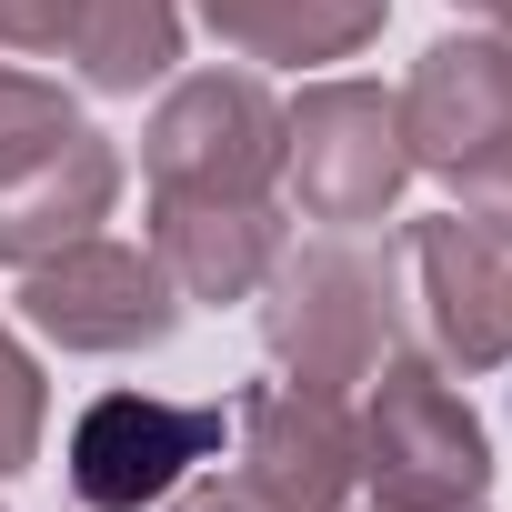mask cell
<instances>
[{
    "label": "cell",
    "instance_id": "obj_8",
    "mask_svg": "<svg viewBox=\"0 0 512 512\" xmlns=\"http://www.w3.org/2000/svg\"><path fill=\"white\" fill-rule=\"evenodd\" d=\"M231 472L272 512H342L352 472V402L312 382H241L231 392Z\"/></svg>",
    "mask_w": 512,
    "mask_h": 512
},
{
    "label": "cell",
    "instance_id": "obj_16",
    "mask_svg": "<svg viewBox=\"0 0 512 512\" xmlns=\"http://www.w3.org/2000/svg\"><path fill=\"white\" fill-rule=\"evenodd\" d=\"M452 211H472V221L502 241V262H512V151H492V161L462 181V201H452Z\"/></svg>",
    "mask_w": 512,
    "mask_h": 512
},
{
    "label": "cell",
    "instance_id": "obj_7",
    "mask_svg": "<svg viewBox=\"0 0 512 512\" xmlns=\"http://www.w3.org/2000/svg\"><path fill=\"white\" fill-rule=\"evenodd\" d=\"M402 262H412V332L442 372L482 382L512 372V262L502 241L472 211H432L402 231Z\"/></svg>",
    "mask_w": 512,
    "mask_h": 512
},
{
    "label": "cell",
    "instance_id": "obj_21",
    "mask_svg": "<svg viewBox=\"0 0 512 512\" xmlns=\"http://www.w3.org/2000/svg\"><path fill=\"white\" fill-rule=\"evenodd\" d=\"M71 512H81V502H71Z\"/></svg>",
    "mask_w": 512,
    "mask_h": 512
},
{
    "label": "cell",
    "instance_id": "obj_20",
    "mask_svg": "<svg viewBox=\"0 0 512 512\" xmlns=\"http://www.w3.org/2000/svg\"><path fill=\"white\" fill-rule=\"evenodd\" d=\"M452 11H482V0H452Z\"/></svg>",
    "mask_w": 512,
    "mask_h": 512
},
{
    "label": "cell",
    "instance_id": "obj_1",
    "mask_svg": "<svg viewBox=\"0 0 512 512\" xmlns=\"http://www.w3.org/2000/svg\"><path fill=\"white\" fill-rule=\"evenodd\" d=\"M251 302H262V352L282 362V382H312L342 402L392 352H412V262H402V231H382V221L282 241L272 282Z\"/></svg>",
    "mask_w": 512,
    "mask_h": 512
},
{
    "label": "cell",
    "instance_id": "obj_3",
    "mask_svg": "<svg viewBox=\"0 0 512 512\" xmlns=\"http://www.w3.org/2000/svg\"><path fill=\"white\" fill-rule=\"evenodd\" d=\"M402 181H412L402 91L332 71V81H312L302 101H282V191H292L302 221H322V231H372V221H392Z\"/></svg>",
    "mask_w": 512,
    "mask_h": 512
},
{
    "label": "cell",
    "instance_id": "obj_15",
    "mask_svg": "<svg viewBox=\"0 0 512 512\" xmlns=\"http://www.w3.org/2000/svg\"><path fill=\"white\" fill-rule=\"evenodd\" d=\"M41 432H51V382H41L31 342L0 322V482L41 462Z\"/></svg>",
    "mask_w": 512,
    "mask_h": 512
},
{
    "label": "cell",
    "instance_id": "obj_17",
    "mask_svg": "<svg viewBox=\"0 0 512 512\" xmlns=\"http://www.w3.org/2000/svg\"><path fill=\"white\" fill-rule=\"evenodd\" d=\"M151 512H272V502H262V492H251L241 472H211V462H201V472H191L181 492H161Z\"/></svg>",
    "mask_w": 512,
    "mask_h": 512
},
{
    "label": "cell",
    "instance_id": "obj_13",
    "mask_svg": "<svg viewBox=\"0 0 512 512\" xmlns=\"http://www.w3.org/2000/svg\"><path fill=\"white\" fill-rule=\"evenodd\" d=\"M61 61H71L81 91H101V101L161 91L171 61H181V0H71Z\"/></svg>",
    "mask_w": 512,
    "mask_h": 512
},
{
    "label": "cell",
    "instance_id": "obj_10",
    "mask_svg": "<svg viewBox=\"0 0 512 512\" xmlns=\"http://www.w3.org/2000/svg\"><path fill=\"white\" fill-rule=\"evenodd\" d=\"M292 211L282 201H181V191H151V251L181 302H251L282 262V231Z\"/></svg>",
    "mask_w": 512,
    "mask_h": 512
},
{
    "label": "cell",
    "instance_id": "obj_22",
    "mask_svg": "<svg viewBox=\"0 0 512 512\" xmlns=\"http://www.w3.org/2000/svg\"><path fill=\"white\" fill-rule=\"evenodd\" d=\"M472 512H482V502H472Z\"/></svg>",
    "mask_w": 512,
    "mask_h": 512
},
{
    "label": "cell",
    "instance_id": "obj_4",
    "mask_svg": "<svg viewBox=\"0 0 512 512\" xmlns=\"http://www.w3.org/2000/svg\"><path fill=\"white\" fill-rule=\"evenodd\" d=\"M141 181L181 201H282V101L262 71H191L141 121Z\"/></svg>",
    "mask_w": 512,
    "mask_h": 512
},
{
    "label": "cell",
    "instance_id": "obj_14",
    "mask_svg": "<svg viewBox=\"0 0 512 512\" xmlns=\"http://www.w3.org/2000/svg\"><path fill=\"white\" fill-rule=\"evenodd\" d=\"M71 131H81V111H71L61 81H41V71H0V181L31 171L41 151H61Z\"/></svg>",
    "mask_w": 512,
    "mask_h": 512
},
{
    "label": "cell",
    "instance_id": "obj_6",
    "mask_svg": "<svg viewBox=\"0 0 512 512\" xmlns=\"http://www.w3.org/2000/svg\"><path fill=\"white\" fill-rule=\"evenodd\" d=\"M231 402H171V392H101L61 432V482L81 512H151L201 462H221Z\"/></svg>",
    "mask_w": 512,
    "mask_h": 512
},
{
    "label": "cell",
    "instance_id": "obj_19",
    "mask_svg": "<svg viewBox=\"0 0 512 512\" xmlns=\"http://www.w3.org/2000/svg\"><path fill=\"white\" fill-rule=\"evenodd\" d=\"M482 21H492V31H502V41H512V0H482Z\"/></svg>",
    "mask_w": 512,
    "mask_h": 512
},
{
    "label": "cell",
    "instance_id": "obj_12",
    "mask_svg": "<svg viewBox=\"0 0 512 512\" xmlns=\"http://www.w3.org/2000/svg\"><path fill=\"white\" fill-rule=\"evenodd\" d=\"M201 31L231 51V61H282V71H312V61H352L382 41L392 0H191Z\"/></svg>",
    "mask_w": 512,
    "mask_h": 512
},
{
    "label": "cell",
    "instance_id": "obj_11",
    "mask_svg": "<svg viewBox=\"0 0 512 512\" xmlns=\"http://www.w3.org/2000/svg\"><path fill=\"white\" fill-rule=\"evenodd\" d=\"M111 201H121V151L81 121L61 151H41L31 171L0 181V262L31 272V262H51V251L91 241L111 221Z\"/></svg>",
    "mask_w": 512,
    "mask_h": 512
},
{
    "label": "cell",
    "instance_id": "obj_5",
    "mask_svg": "<svg viewBox=\"0 0 512 512\" xmlns=\"http://www.w3.org/2000/svg\"><path fill=\"white\" fill-rule=\"evenodd\" d=\"M181 312H191V302L171 292V272H161L151 241L91 231V241H71V251H51V262L21 272V322H31L41 342H61V352H91V362L161 352V342L181 332Z\"/></svg>",
    "mask_w": 512,
    "mask_h": 512
},
{
    "label": "cell",
    "instance_id": "obj_18",
    "mask_svg": "<svg viewBox=\"0 0 512 512\" xmlns=\"http://www.w3.org/2000/svg\"><path fill=\"white\" fill-rule=\"evenodd\" d=\"M71 0H0V51H61Z\"/></svg>",
    "mask_w": 512,
    "mask_h": 512
},
{
    "label": "cell",
    "instance_id": "obj_9",
    "mask_svg": "<svg viewBox=\"0 0 512 512\" xmlns=\"http://www.w3.org/2000/svg\"><path fill=\"white\" fill-rule=\"evenodd\" d=\"M402 141H412V171H432L452 191L492 151H512V41L502 31H442L402 81Z\"/></svg>",
    "mask_w": 512,
    "mask_h": 512
},
{
    "label": "cell",
    "instance_id": "obj_2",
    "mask_svg": "<svg viewBox=\"0 0 512 512\" xmlns=\"http://www.w3.org/2000/svg\"><path fill=\"white\" fill-rule=\"evenodd\" d=\"M352 472L372 512H472L492 492V432L432 352H392L352 412Z\"/></svg>",
    "mask_w": 512,
    "mask_h": 512
}]
</instances>
